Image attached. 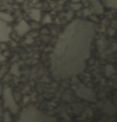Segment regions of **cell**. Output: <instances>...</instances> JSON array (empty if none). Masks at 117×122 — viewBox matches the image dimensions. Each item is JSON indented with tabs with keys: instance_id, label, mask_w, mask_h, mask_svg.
<instances>
[{
	"instance_id": "6da1fadb",
	"label": "cell",
	"mask_w": 117,
	"mask_h": 122,
	"mask_svg": "<svg viewBox=\"0 0 117 122\" xmlns=\"http://www.w3.org/2000/svg\"><path fill=\"white\" fill-rule=\"evenodd\" d=\"M23 24L24 25H23L22 23H21V24H20V25L19 26L20 29L22 28V29L19 30V31H20V33H21V34H23V33H25V31L26 32L27 31V30H28V26H27V25H26V24L24 23Z\"/></svg>"
}]
</instances>
